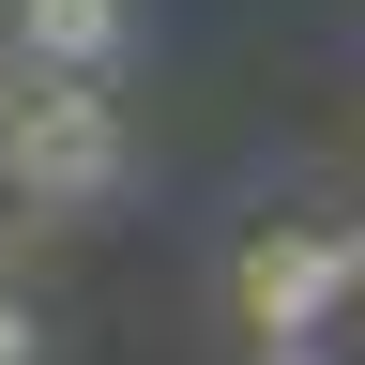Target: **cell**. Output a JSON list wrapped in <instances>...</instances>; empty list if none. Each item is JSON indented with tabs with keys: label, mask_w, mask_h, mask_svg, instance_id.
Wrapping results in <instances>:
<instances>
[{
	"label": "cell",
	"mask_w": 365,
	"mask_h": 365,
	"mask_svg": "<svg viewBox=\"0 0 365 365\" xmlns=\"http://www.w3.org/2000/svg\"><path fill=\"white\" fill-rule=\"evenodd\" d=\"M122 107H107V76H16L0 91V182H16L31 213H107L122 198Z\"/></svg>",
	"instance_id": "obj_1"
},
{
	"label": "cell",
	"mask_w": 365,
	"mask_h": 365,
	"mask_svg": "<svg viewBox=\"0 0 365 365\" xmlns=\"http://www.w3.org/2000/svg\"><path fill=\"white\" fill-rule=\"evenodd\" d=\"M350 304H365L350 228H274V244L244 259V319H259V335H335Z\"/></svg>",
	"instance_id": "obj_2"
},
{
	"label": "cell",
	"mask_w": 365,
	"mask_h": 365,
	"mask_svg": "<svg viewBox=\"0 0 365 365\" xmlns=\"http://www.w3.org/2000/svg\"><path fill=\"white\" fill-rule=\"evenodd\" d=\"M122 0H16V76H107Z\"/></svg>",
	"instance_id": "obj_3"
},
{
	"label": "cell",
	"mask_w": 365,
	"mask_h": 365,
	"mask_svg": "<svg viewBox=\"0 0 365 365\" xmlns=\"http://www.w3.org/2000/svg\"><path fill=\"white\" fill-rule=\"evenodd\" d=\"M0 365H46V304L31 289H0Z\"/></svg>",
	"instance_id": "obj_4"
}]
</instances>
